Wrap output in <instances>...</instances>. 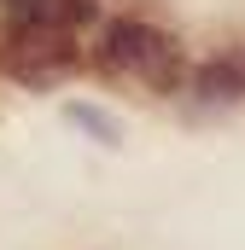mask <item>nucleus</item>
<instances>
[{
	"label": "nucleus",
	"mask_w": 245,
	"mask_h": 250,
	"mask_svg": "<svg viewBox=\"0 0 245 250\" xmlns=\"http://www.w3.org/2000/svg\"><path fill=\"white\" fill-rule=\"evenodd\" d=\"M12 23H59V0H0Z\"/></svg>",
	"instance_id": "39448f33"
},
{
	"label": "nucleus",
	"mask_w": 245,
	"mask_h": 250,
	"mask_svg": "<svg viewBox=\"0 0 245 250\" xmlns=\"http://www.w3.org/2000/svg\"><path fill=\"white\" fill-rule=\"evenodd\" d=\"M64 117L82 128V134H94L99 146H122V123L105 117V111H94V105H64Z\"/></svg>",
	"instance_id": "20e7f679"
},
{
	"label": "nucleus",
	"mask_w": 245,
	"mask_h": 250,
	"mask_svg": "<svg viewBox=\"0 0 245 250\" xmlns=\"http://www.w3.org/2000/svg\"><path fill=\"white\" fill-rule=\"evenodd\" d=\"M193 93L204 99V105H228V99H240L245 93V64L240 59H210L193 70Z\"/></svg>",
	"instance_id": "7ed1b4c3"
},
{
	"label": "nucleus",
	"mask_w": 245,
	"mask_h": 250,
	"mask_svg": "<svg viewBox=\"0 0 245 250\" xmlns=\"http://www.w3.org/2000/svg\"><path fill=\"white\" fill-rule=\"evenodd\" d=\"M94 64L111 70V76H140V82L158 87V93H170V87L181 82V47H175L164 29L140 23V18H117V23H105Z\"/></svg>",
	"instance_id": "f257e3e1"
},
{
	"label": "nucleus",
	"mask_w": 245,
	"mask_h": 250,
	"mask_svg": "<svg viewBox=\"0 0 245 250\" xmlns=\"http://www.w3.org/2000/svg\"><path fill=\"white\" fill-rule=\"evenodd\" d=\"M240 64H245V59H240Z\"/></svg>",
	"instance_id": "0eeeda50"
},
{
	"label": "nucleus",
	"mask_w": 245,
	"mask_h": 250,
	"mask_svg": "<svg viewBox=\"0 0 245 250\" xmlns=\"http://www.w3.org/2000/svg\"><path fill=\"white\" fill-rule=\"evenodd\" d=\"M94 12H99L94 0H59V23H64V29H76V23H88Z\"/></svg>",
	"instance_id": "423d86ee"
},
{
	"label": "nucleus",
	"mask_w": 245,
	"mask_h": 250,
	"mask_svg": "<svg viewBox=\"0 0 245 250\" xmlns=\"http://www.w3.org/2000/svg\"><path fill=\"white\" fill-rule=\"evenodd\" d=\"M0 64H6V76H18L29 87H53L76 64V29H64V23H12Z\"/></svg>",
	"instance_id": "f03ea898"
}]
</instances>
